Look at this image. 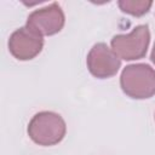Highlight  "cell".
Listing matches in <instances>:
<instances>
[{
    "mask_svg": "<svg viewBox=\"0 0 155 155\" xmlns=\"http://www.w3.org/2000/svg\"><path fill=\"white\" fill-rule=\"evenodd\" d=\"M67 126L63 117L53 111L35 114L28 125V134L39 145H54L65 136Z\"/></svg>",
    "mask_w": 155,
    "mask_h": 155,
    "instance_id": "cell-1",
    "label": "cell"
},
{
    "mask_svg": "<svg viewBox=\"0 0 155 155\" xmlns=\"http://www.w3.org/2000/svg\"><path fill=\"white\" fill-rule=\"evenodd\" d=\"M120 85L131 98H150L155 94V70L144 63L130 64L121 73Z\"/></svg>",
    "mask_w": 155,
    "mask_h": 155,
    "instance_id": "cell-2",
    "label": "cell"
},
{
    "mask_svg": "<svg viewBox=\"0 0 155 155\" xmlns=\"http://www.w3.org/2000/svg\"><path fill=\"white\" fill-rule=\"evenodd\" d=\"M150 42V31L147 24L133 28L130 34H119L111 39V48L119 58L126 61L139 59L145 56Z\"/></svg>",
    "mask_w": 155,
    "mask_h": 155,
    "instance_id": "cell-3",
    "label": "cell"
},
{
    "mask_svg": "<svg viewBox=\"0 0 155 155\" xmlns=\"http://www.w3.org/2000/svg\"><path fill=\"white\" fill-rule=\"evenodd\" d=\"M64 13L61 6L57 2H53L48 6L33 11L27 18L25 27L40 36L53 35L61 31L64 25Z\"/></svg>",
    "mask_w": 155,
    "mask_h": 155,
    "instance_id": "cell-4",
    "label": "cell"
},
{
    "mask_svg": "<svg viewBox=\"0 0 155 155\" xmlns=\"http://www.w3.org/2000/svg\"><path fill=\"white\" fill-rule=\"evenodd\" d=\"M86 63L90 73L99 79L114 76L121 65L119 56L104 42L93 45L87 54Z\"/></svg>",
    "mask_w": 155,
    "mask_h": 155,
    "instance_id": "cell-5",
    "label": "cell"
},
{
    "mask_svg": "<svg viewBox=\"0 0 155 155\" xmlns=\"http://www.w3.org/2000/svg\"><path fill=\"white\" fill-rule=\"evenodd\" d=\"M44 46V39L27 27L15 30L8 39V50L19 61H28L36 57Z\"/></svg>",
    "mask_w": 155,
    "mask_h": 155,
    "instance_id": "cell-6",
    "label": "cell"
},
{
    "mask_svg": "<svg viewBox=\"0 0 155 155\" xmlns=\"http://www.w3.org/2000/svg\"><path fill=\"white\" fill-rule=\"evenodd\" d=\"M153 2L149 0H120L119 1V7L126 12L130 13L132 16H143L144 13H147L149 11V8L151 7Z\"/></svg>",
    "mask_w": 155,
    "mask_h": 155,
    "instance_id": "cell-7",
    "label": "cell"
},
{
    "mask_svg": "<svg viewBox=\"0 0 155 155\" xmlns=\"http://www.w3.org/2000/svg\"><path fill=\"white\" fill-rule=\"evenodd\" d=\"M150 58H151L153 63L155 64V44H154V47H153V51H151V56H150Z\"/></svg>",
    "mask_w": 155,
    "mask_h": 155,
    "instance_id": "cell-8",
    "label": "cell"
}]
</instances>
